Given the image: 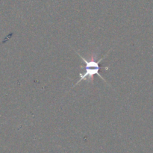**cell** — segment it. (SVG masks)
I'll list each match as a JSON object with an SVG mask.
<instances>
[{
  "label": "cell",
  "instance_id": "6da1fadb",
  "mask_svg": "<svg viewBox=\"0 0 153 153\" xmlns=\"http://www.w3.org/2000/svg\"><path fill=\"white\" fill-rule=\"evenodd\" d=\"M110 51H109V52H110ZM109 52H108V53L106 54V55H105L102 58H101V59H100L99 61H96V58H97V55L93 54V55H91V58H89L88 60H87V59H85V58H84L83 56H82V55H81L79 52H76V53L79 55V57L81 58L82 61L85 62V73H79V76H80V79L78 81V82H76V83L75 84L74 86H73V88H74L75 86H76L77 85H79V84L82 81H88V82H91V83L93 84V82H94V77L95 75H97V76H98L100 79H102L105 82V83H107V82H106V81L104 79V78L102 77V75L100 73V62H101L102 61H103V60L105 59V57L108 55Z\"/></svg>",
  "mask_w": 153,
  "mask_h": 153
}]
</instances>
